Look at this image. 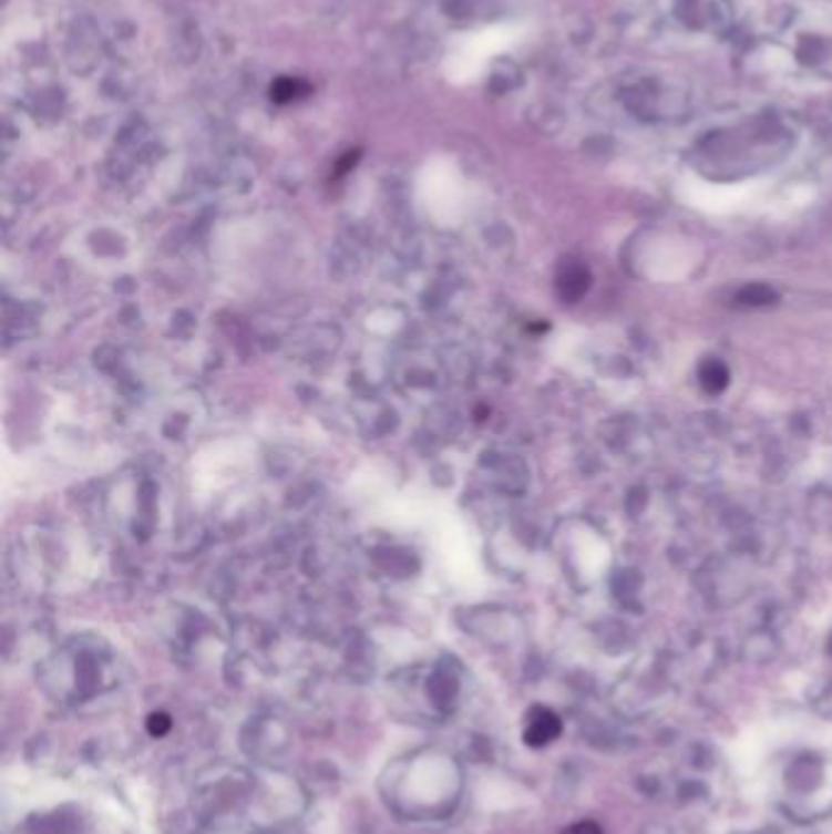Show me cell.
Returning <instances> with one entry per match:
<instances>
[{
    "instance_id": "cell-4",
    "label": "cell",
    "mask_w": 832,
    "mask_h": 834,
    "mask_svg": "<svg viewBox=\"0 0 832 834\" xmlns=\"http://www.w3.org/2000/svg\"><path fill=\"white\" fill-rule=\"evenodd\" d=\"M777 300H779V294L767 284L744 286L738 294V306L742 308H767V306H774Z\"/></svg>"
},
{
    "instance_id": "cell-8",
    "label": "cell",
    "mask_w": 832,
    "mask_h": 834,
    "mask_svg": "<svg viewBox=\"0 0 832 834\" xmlns=\"http://www.w3.org/2000/svg\"><path fill=\"white\" fill-rule=\"evenodd\" d=\"M830 647H832V645H830Z\"/></svg>"
},
{
    "instance_id": "cell-1",
    "label": "cell",
    "mask_w": 832,
    "mask_h": 834,
    "mask_svg": "<svg viewBox=\"0 0 832 834\" xmlns=\"http://www.w3.org/2000/svg\"><path fill=\"white\" fill-rule=\"evenodd\" d=\"M562 734V720L549 708H533L525 718L523 740L527 747H545Z\"/></svg>"
},
{
    "instance_id": "cell-2",
    "label": "cell",
    "mask_w": 832,
    "mask_h": 834,
    "mask_svg": "<svg viewBox=\"0 0 832 834\" xmlns=\"http://www.w3.org/2000/svg\"><path fill=\"white\" fill-rule=\"evenodd\" d=\"M590 286V271L582 259H564L557 271V294L566 303L582 300Z\"/></svg>"
},
{
    "instance_id": "cell-6",
    "label": "cell",
    "mask_w": 832,
    "mask_h": 834,
    "mask_svg": "<svg viewBox=\"0 0 832 834\" xmlns=\"http://www.w3.org/2000/svg\"><path fill=\"white\" fill-rule=\"evenodd\" d=\"M147 730L154 737H164L168 730H172V718L164 715V712H154L147 720Z\"/></svg>"
},
{
    "instance_id": "cell-3",
    "label": "cell",
    "mask_w": 832,
    "mask_h": 834,
    "mask_svg": "<svg viewBox=\"0 0 832 834\" xmlns=\"http://www.w3.org/2000/svg\"><path fill=\"white\" fill-rule=\"evenodd\" d=\"M698 381H701L706 393L720 395L730 385V371L720 359L710 357V359L703 361L701 367H698Z\"/></svg>"
},
{
    "instance_id": "cell-7",
    "label": "cell",
    "mask_w": 832,
    "mask_h": 834,
    "mask_svg": "<svg viewBox=\"0 0 832 834\" xmlns=\"http://www.w3.org/2000/svg\"><path fill=\"white\" fill-rule=\"evenodd\" d=\"M562 834H603V830L594 820H582V822H576V825L566 827Z\"/></svg>"
},
{
    "instance_id": "cell-5",
    "label": "cell",
    "mask_w": 832,
    "mask_h": 834,
    "mask_svg": "<svg viewBox=\"0 0 832 834\" xmlns=\"http://www.w3.org/2000/svg\"><path fill=\"white\" fill-rule=\"evenodd\" d=\"M310 95V83L300 81V79H279L271 86V101L274 103H294Z\"/></svg>"
}]
</instances>
